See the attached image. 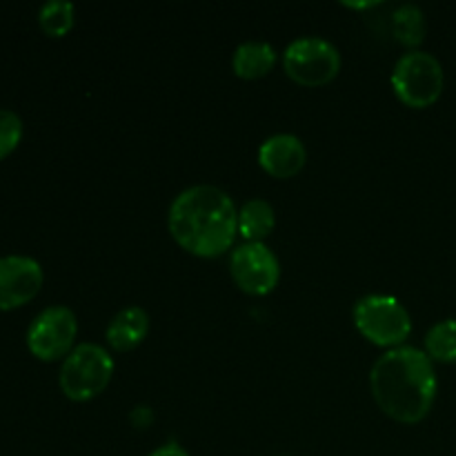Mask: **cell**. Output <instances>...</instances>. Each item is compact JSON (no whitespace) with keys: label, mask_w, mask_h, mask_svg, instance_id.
Returning <instances> with one entry per match:
<instances>
[{"label":"cell","mask_w":456,"mask_h":456,"mask_svg":"<svg viewBox=\"0 0 456 456\" xmlns=\"http://www.w3.org/2000/svg\"><path fill=\"white\" fill-rule=\"evenodd\" d=\"M230 274L245 294L265 297L279 285V256L265 243H243L232 252Z\"/></svg>","instance_id":"cell-8"},{"label":"cell","mask_w":456,"mask_h":456,"mask_svg":"<svg viewBox=\"0 0 456 456\" xmlns=\"http://www.w3.org/2000/svg\"><path fill=\"white\" fill-rule=\"evenodd\" d=\"M354 325L370 343L395 350L412 332V319L403 303L387 294H368L354 305Z\"/></svg>","instance_id":"cell-5"},{"label":"cell","mask_w":456,"mask_h":456,"mask_svg":"<svg viewBox=\"0 0 456 456\" xmlns=\"http://www.w3.org/2000/svg\"><path fill=\"white\" fill-rule=\"evenodd\" d=\"M132 421L134 426L142 430V428H147L151 421H154V414H151V410L145 408V405H138V408H134L132 412Z\"/></svg>","instance_id":"cell-18"},{"label":"cell","mask_w":456,"mask_h":456,"mask_svg":"<svg viewBox=\"0 0 456 456\" xmlns=\"http://www.w3.org/2000/svg\"><path fill=\"white\" fill-rule=\"evenodd\" d=\"M445 74L439 58L423 49H410L392 69V89L403 105L423 110L439 101Z\"/></svg>","instance_id":"cell-4"},{"label":"cell","mask_w":456,"mask_h":456,"mask_svg":"<svg viewBox=\"0 0 456 456\" xmlns=\"http://www.w3.org/2000/svg\"><path fill=\"white\" fill-rule=\"evenodd\" d=\"M426 16H423V9L419 4H399L392 13V34L405 47L417 49L426 38Z\"/></svg>","instance_id":"cell-14"},{"label":"cell","mask_w":456,"mask_h":456,"mask_svg":"<svg viewBox=\"0 0 456 456\" xmlns=\"http://www.w3.org/2000/svg\"><path fill=\"white\" fill-rule=\"evenodd\" d=\"M43 267L22 254L0 256V310H16L29 303L43 288Z\"/></svg>","instance_id":"cell-9"},{"label":"cell","mask_w":456,"mask_h":456,"mask_svg":"<svg viewBox=\"0 0 456 456\" xmlns=\"http://www.w3.org/2000/svg\"><path fill=\"white\" fill-rule=\"evenodd\" d=\"M22 138V120L16 111L0 107V160L12 154Z\"/></svg>","instance_id":"cell-17"},{"label":"cell","mask_w":456,"mask_h":456,"mask_svg":"<svg viewBox=\"0 0 456 456\" xmlns=\"http://www.w3.org/2000/svg\"><path fill=\"white\" fill-rule=\"evenodd\" d=\"M150 456H190L187 454V450L183 448V445H178V444H165V445H160L159 450H154V452H151Z\"/></svg>","instance_id":"cell-19"},{"label":"cell","mask_w":456,"mask_h":456,"mask_svg":"<svg viewBox=\"0 0 456 456\" xmlns=\"http://www.w3.org/2000/svg\"><path fill=\"white\" fill-rule=\"evenodd\" d=\"M150 332V314L142 307L129 305L114 314L105 330L107 346L116 352H129L141 346Z\"/></svg>","instance_id":"cell-11"},{"label":"cell","mask_w":456,"mask_h":456,"mask_svg":"<svg viewBox=\"0 0 456 456\" xmlns=\"http://www.w3.org/2000/svg\"><path fill=\"white\" fill-rule=\"evenodd\" d=\"M370 390L383 414L412 426L423 421L435 405L439 390L435 363L412 346L387 350L370 370Z\"/></svg>","instance_id":"cell-1"},{"label":"cell","mask_w":456,"mask_h":456,"mask_svg":"<svg viewBox=\"0 0 456 456\" xmlns=\"http://www.w3.org/2000/svg\"><path fill=\"white\" fill-rule=\"evenodd\" d=\"M76 9L69 0H47L38 12V22L43 31L53 38H61L74 27Z\"/></svg>","instance_id":"cell-16"},{"label":"cell","mask_w":456,"mask_h":456,"mask_svg":"<svg viewBox=\"0 0 456 456\" xmlns=\"http://www.w3.org/2000/svg\"><path fill=\"white\" fill-rule=\"evenodd\" d=\"M111 377H114V359L110 352L96 343H80L62 361L58 383L67 399L83 403L105 392Z\"/></svg>","instance_id":"cell-3"},{"label":"cell","mask_w":456,"mask_h":456,"mask_svg":"<svg viewBox=\"0 0 456 456\" xmlns=\"http://www.w3.org/2000/svg\"><path fill=\"white\" fill-rule=\"evenodd\" d=\"M426 354L439 363H456V319H444L428 330Z\"/></svg>","instance_id":"cell-15"},{"label":"cell","mask_w":456,"mask_h":456,"mask_svg":"<svg viewBox=\"0 0 456 456\" xmlns=\"http://www.w3.org/2000/svg\"><path fill=\"white\" fill-rule=\"evenodd\" d=\"M167 227L185 252L216 258L232 248L239 234V209L221 187L191 185L169 205Z\"/></svg>","instance_id":"cell-2"},{"label":"cell","mask_w":456,"mask_h":456,"mask_svg":"<svg viewBox=\"0 0 456 456\" xmlns=\"http://www.w3.org/2000/svg\"><path fill=\"white\" fill-rule=\"evenodd\" d=\"M377 3H346V7H354V9H365V7H374Z\"/></svg>","instance_id":"cell-20"},{"label":"cell","mask_w":456,"mask_h":456,"mask_svg":"<svg viewBox=\"0 0 456 456\" xmlns=\"http://www.w3.org/2000/svg\"><path fill=\"white\" fill-rule=\"evenodd\" d=\"M78 319L67 305L45 307L27 328V347L40 361H58L74 350Z\"/></svg>","instance_id":"cell-7"},{"label":"cell","mask_w":456,"mask_h":456,"mask_svg":"<svg viewBox=\"0 0 456 456\" xmlns=\"http://www.w3.org/2000/svg\"><path fill=\"white\" fill-rule=\"evenodd\" d=\"M276 214L267 200L252 199L239 209V234L245 243H263L274 232Z\"/></svg>","instance_id":"cell-13"},{"label":"cell","mask_w":456,"mask_h":456,"mask_svg":"<svg viewBox=\"0 0 456 456\" xmlns=\"http://www.w3.org/2000/svg\"><path fill=\"white\" fill-rule=\"evenodd\" d=\"M307 150L294 134H274L258 147V165L274 178H292L305 167Z\"/></svg>","instance_id":"cell-10"},{"label":"cell","mask_w":456,"mask_h":456,"mask_svg":"<svg viewBox=\"0 0 456 456\" xmlns=\"http://www.w3.org/2000/svg\"><path fill=\"white\" fill-rule=\"evenodd\" d=\"M285 74L303 87H321L341 71V53L337 45L321 36H303L292 40L283 52Z\"/></svg>","instance_id":"cell-6"},{"label":"cell","mask_w":456,"mask_h":456,"mask_svg":"<svg viewBox=\"0 0 456 456\" xmlns=\"http://www.w3.org/2000/svg\"><path fill=\"white\" fill-rule=\"evenodd\" d=\"M279 53L265 40H248L236 47L234 56H232V69L239 78L256 80L270 74L274 69Z\"/></svg>","instance_id":"cell-12"}]
</instances>
